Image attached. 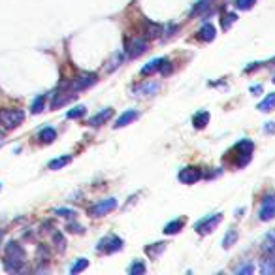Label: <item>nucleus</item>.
Instances as JSON below:
<instances>
[{
    "label": "nucleus",
    "mask_w": 275,
    "mask_h": 275,
    "mask_svg": "<svg viewBox=\"0 0 275 275\" xmlns=\"http://www.w3.org/2000/svg\"><path fill=\"white\" fill-rule=\"evenodd\" d=\"M222 222V213H213V215H208V217L200 219L198 222L194 224V230L200 236H208L213 230H217V226Z\"/></svg>",
    "instance_id": "7"
},
{
    "label": "nucleus",
    "mask_w": 275,
    "mask_h": 275,
    "mask_svg": "<svg viewBox=\"0 0 275 275\" xmlns=\"http://www.w3.org/2000/svg\"><path fill=\"white\" fill-rule=\"evenodd\" d=\"M159 91H161V83L159 81H142V83L132 87L134 96H138V98H151Z\"/></svg>",
    "instance_id": "9"
},
{
    "label": "nucleus",
    "mask_w": 275,
    "mask_h": 275,
    "mask_svg": "<svg viewBox=\"0 0 275 275\" xmlns=\"http://www.w3.org/2000/svg\"><path fill=\"white\" fill-rule=\"evenodd\" d=\"M87 115V108L85 106H76V108H72L70 111L66 113L68 119H81V117H85Z\"/></svg>",
    "instance_id": "31"
},
{
    "label": "nucleus",
    "mask_w": 275,
    "mask_h": 275,
    "mask_svg": "<svg viewBox=\"0 0 275 275\" xmlns=\"http://www.w3.org/2000/svg\"><path fill=\"white\" fill-rule=\"evenodd\" d=\"M262 253H264L266 258L275 256V230L266 234L264 241H262Z\"/></svg>",
    "instance_id": "18"
},
{
    "label": "nucleus",
    "mask_w": 275,
    "mask_h": 275,
    "mask_svg": "<svg viewBox=\"0 0 275 275\" xmlns=\"http://www.w3.org/2000/svg\"><path fill=\"white\" fill-rule=\"evenodd\" d=\"M183 226H185V222L181 220V219H175V220H171V222H168L166 226H164V234L166 236H175V234H179L181 230H183Z\"/></svg>",
    "instance_id": "24"
},
{
    "label": "nucleus",
    "mask_w": 275,
    "mask_h": 275,
    "mask_svg": "<svg viewBox=\"0 0 275 275\" xmlns=\"http://www.w3.org/2000/svg\"><path fill=\"white\" fill-rule=\"evenodd\" d=\"M145 264H143L142 260H134L132 262V266L128 268V274L130 275H142V274H145Z\"/></svg>",
    "instance_id": "33"
},
{
    "label": "nucleus",
    "mask_w": 275,
    "mask_h": 275,
    "mask_svg": "<svg viewBox=\"0 0 275 275\" xmlns=\"http://www.w3.org/2000/svg\"><path fill=\"white\" fill-rule=\"evenodd\" d=\"M270 62H272V64H275V57H274V58H272V60H270Z\"/></svg>",
    "instance_id": "42"
},
{
    "label": "nucleus",
    "mask_w": 275,
    "mask_h": 275,
    "mask_svg": "<svg viewBox=\"0 0 275 275\" xmlns=\"http://www.w3.org/2000/svg\"><path fill=\"white\" fill-rule=\"evenodd\" d=\"M25 121V111L23 110H13V108H6V110H0V126L4 130H13L17 128L21 123Z\"/></svg>",
    "instance_id": "2"
},
{
    "label": "nucleus",
    "mask_w": 275,
    "mask_h": 275,
    "mask_svg": "<svg viewBox=\"0 0 275 275\" xmlns=\"http://www.w3.org/2000/svg\"><path fill=\"white\" fill-rule=\"evenodd\" d=\"M124 247V241L115 234H108L96 243V253L100 255H115Z\"/></svg>",
    "instance_id": "3"
},
{
    "label": "nucleus",
    "mask_w": 275,
    "mask_h": 275,
    "mask_svg": "<svg viewBox=\"0 0 275 275\" xmlns=\"http://www.w3.org/2000/svg\"><path fill=\"white\" fill-rule=\"evenodd\" d=\"M87 268H89V260H87V258H77L76 262H74V266L70 268V274L76 275V274H79V272H85Z\"/></svg>",
    "instance_id": "30"
},
{
    "label": "nucleus",
    "mask_w": 275,
    "mask_h": 275,
    "mask_svg": "<svg viewBox=\"0 0 275 275\" xmlns=\"http://www.w3.org/2000/svg\"><path fill=\"white\" fill-rule=\"evenodd\" d=\"M164 251H166V241H159V243H151V245L145 247V253H147V256H151L153 260H157Z\"/></svg>",
    "instance_id": "22"
},
{
    "label": "nucleus",
    "mask_w": 275,
    "mask_h": 275,
    "mask_svg": "<svg viewBox=\"0 0 275 275\" xmlns=\"http://www.w3.org/2000/svg\"><path fill=\"white\" fill-rule=\"evenodd\" d=\"M162 60H164V57H159V58H151L145 66H142V70H140V74L142 76H151V74H155V72H159L162 66Z\"/></svg>",
    "instance_id": "19"
},
{
    "label": "nucleus",
    "mask_w": 275,
    "mask_h": 275,
    "mask_svg": "<svg viewBox=\"0 0 275 275\" xmlns=\"http://www.w3.org/2000/svg\"><path fill=\"white\" fill-rule=\"evenodd\" d=\"M66 230L74 232V234H83V226H79V224H74V222H70V224L66 226Z\"/></svg>",
    "instance_id": "38"
},
{
    "label": "nucleus",
    "mask_w": 275,
    "mask_h": 275,
    "mask_svg": "<svg viewBox=\"0 0 275 275\" xmlns=\"http://www.w3.org/2000/svg\"><path fill=\"white\" fill-rule=\"evenodd\" d=\"M237 241V230L236 228H230L226 232V236L222 239V249H230Z\"/></svg>",
    "instance_id": "29"
},
{
    "label": "nucleus",
    "mask_w": 275,
    "mask_h": 275,
    "mask_svg": "<svg viewBox=\"0 0 275 275\" xmlns=\"http://www.w3.org/2000/svg\"><path fill=\"white\" fill-rule=\"evenodd\" d=\"M256 110H258V111H262V113H270V111H274L275 110V93L266 95L264 98H262V102L256 106Z\"/></svg>",
    "instance_id": "20"
},
{
    "label": "nucleus",
    "mask_w": 275,
    "mask_h": 275,
    "mask_svg": "<svg viewBox=\"0 0 275 275\" xmlns=\"http://www.w3.org/2000/svg\"><path fill=\"white\" fill-rule=\"evenodd\" d=\"M138 117H140V113H138L136 110H126L124 113H121L119 117H117L113 128H117V130H119V128H124V126H128L130 123H134Z\"/></svg>",
    "instance_id": "16"
},
{
    "label": "nucleus",
    "mask_w": 275,
    "mask_h": 275,
    "mask_svg": "<svg viewBox=\"0 0 275 275\" xmlns=\"http://www.w3.org/2000/svg\"><path fill=\"white\" fill-rule=\"evenodd\" d=\"M96 81H98V76H96L95 72H79L66 87L72 93H79V91H85L89 87H93Z\"/></svg>",
    "instance_id": "5"
},
{
    "label": "nucleus",
    "mask_w": 275,
    "mask_h": 275,
    "mask_svg": "<svg viewBox=\"0 0 275 275\" xmlns=\"http://www.w3.org/2000/svg\"><path fill=\"white\" fill-rule=\"evenodd\" d=\"M123 60H124V57L121 53H113V57L110 58L108 64H106V72H108V74H110V72H115L117 68L123 64Z\"/></svg>",
    "instance_id": "26"
},
{
    "label": "nucleus",
    "mask_w": 275,
    "mask_h": 275,
    "mask_svg": "<svg viewBox=\"0 0 275 275\" xmlns=\"http://www.w3.org/2000/svg\"><path fill=\"white\" fill-rule=\"evenodd\" d=\"M72 162V155H62V157H58V159H53V161L48 164L49 170H62L64 166H68Z\"/></svg>",
    "instance_id": "25"
},
{
    "label": "nucleus",
    "mask_w": 275,
    "mask_h": 275,
    "mask_svg": "<svg viewBox=\"0 0 275 275\" xmlns=\"http://www.w3.org/2000/svg\"><path fill=\"white\" fill-rule=\"evenodd\" d=\"M264 130H266V134H274V132H275V123H274V121H270V123H266Z\"/></svg>",
    "instance_id": "39"
},
{
    "label": "nucleus",
    "mask_w": 275,
    "mask_h": 275,
    "mask_svg": "<svg viewBox=\"0 0 275 275\" xmlns=\"http://www.w3.org/2000/svg\"><path fill=\"white\" fill-rule=\"evenodd\" d=\"M272 81H274V83H275V76H274V79H272Z\"/></svg>",
    "instance_id": "43"
},
{
    "label": "nucleus",
    "mask_w": 275,
    "mask_h": 275,
    "mask_svg": "<svg viewBox=\"0 0 275 275\" xmlns=\"http://www.w3.org/2000/svg\"><path fill=\"white\" fill-rule=\"evenodd\" d=\"M256 4V0H234V6H236V10H241V11H249L253 10Z\"/></svg>",
    "instance_id": "32"
},
{
    "label": "nucleus",
    "mask_w": 275,
    "mask_h": 275,
    "mask_svg": "<svg viewBox=\"0 0 275 275\" xmlns=\"http://www.w3.org/2000/svg\"><path fill=\"white\" fill-rule=\"evenodd\" d=\"M162 34V25L159 23H153L149 19H143V38L155 40Z\"/></svg>",
    "instance_id": "15"
},
{
    "label": "nucleus",
    "mask_w": 275,
    "mask_h": 275,
    "mask_svg": "<svg viewBox=\"0 0 275 275\" xmlns=\"http://www.w3.org/2000/svg\"><path fill=\"white\" fill-rule=\"evenodd\" d=\"M0 190H2V183H0Z\"/></svg>",
    "instance_id": "44"
},
{
    "label": "nucleus",
    "mask_w": 275,
    "mask_h": 275,
    "mask_svg": "<svg viewBox=\"0 0 275 275\" xmlns=\"http://www.w3.org/2000/svg\"><path fill=\"white\" fill-rule=\"evenodd\" d=\"M53 243L57 245L58 251H64V245H66V241H64V236H62L60 232H55V234H53Z\"/></svg>",
    "instance_id": "35"
},
{
    "label": "nucleus",
    "mask_w": 275,
    "mask_h": 275,
    "mask_svg": "<svg viewBox=\"0 0 275 275\" xmlns=\"http://www.w3.org/2000/svg\"><path fill=\"white\" fill-rule=\"evenodd\" d=\"M76 96H77L76 93H72L66 85L62 87V89H57L55 95H53V100H51V110H58V108L66 106L68 102L76 100Z\"/></svg>",
    "instance_id": "10"
},
{
    "label": "nucleus",
    "mask_w": 275,
    "mask_h": 275,
    "mask_svg": "<svg viewBox=\"0 0 275 275\" xmlns=\"http://www.w3.org/2000/svg\"><path fill=\"white\" fill-rule=\"evenodd\" d=\"M38 140L42 143H53L55 140H57V130H55L53 126H46V128L40 130Z\"/></svg>",
    "instance_id": "23"
},
{
    "label": "nucleus",
    "mask_w": 275,
    "mask_h": 275,
    "mask_svg": "<svg viewBox=\"0 0 275 275\" xmlns=\"http://www.w3.org/2000/svg\"><path fill=\"white\" fill-rule=\"evenodd\" d=\"M209 111H206V110H202V111H198V113H194V117H192V124H194V128L196 130H202V128H206L209 124Z\"/></svg>",
    "instance_id": "21"
},
{
    "label": "nucleus",
    "mask_w": 275,
    "mask_h": 275,
    "mask_svg": "<svg viewBox=\"0 0 275 275\" xmlns=\"http://www.w3.org/2000/svg\"><path fill=\"white\" fill-rule=\"evenodd\" d=\"M149 49V44H147V38H130L124 42V57L126 58H138L140 55H143L145 51Z\"/></svg>",
    "instance_id": "6"
},
{
    "label": "nucleus",
    "mask_w": 275,
    "mask_h": 275,
    "mask_svg": "<svg viewBox=\"0 0 275 275\" xmlns=\"http://www.w3.org/2000/svg\"><path fill=\"white\" fill-rule=\"evenodd\" d=\"M253 151H255V143L251 140H241L234 145V153H236V166L237 168H245L247 164L253 159Z\"/></svg>",
    "instance_id": "4"
},
{
    "label": "nucleus",
    "mask_w": 275,
    "mask_h": 275,
    "mask_svg": "<svg viewBox=\"0 0 275 275\" xmlns=\"http://www.w3.org/2000/svg\"><path fill=\"white\" fill-rule=\"evenodd\" d=\"M198 38L202 40V42H213V40L217 38V29L211 25V23H204L202 27H200L198 30Z\"/></svg>",
    "instance_id": "17"
},
{
    "label": "nucleus",
    "mask_w": 275,
    "mask_h": 275,
    "mask_svg": "<svg viewBox=\"0 0 275 275\" xmlns=\"http://www.w3.org/2000/svg\"><path fill=\"white\" fill-rule=\"evenodd\" d=\"M215 10V0H198L194 4V8L190 11V19H196V17H209L211 11Z\"/></svg>",
    "instance_id": "11"
},
{
    "label": "nucleus",
    "mask_w": 275,
    "mask_h": 275,
    "mask_svg": "<svg viewBox=\"0 0 275 275\" xmlns=\"http://www.w3.org/2000/svg\"><path fill=\"white\" fill-rule=\"evenodd\" d=\"M159 72H161L162 76H168V74H171V62L166 57H164V60H162V66H161Z\"/></svg>",
    "instance_id": "36"
},
{
    "label": "nucleus",
    "mask_w": 275,
    "mask_h": 275,
    "mask_svg": "<svg viewBox=\"0 0 275 275\" xmlns=\"http://www.w3.org/2000/svg\"><path fill=\"white\" fill-rule=\"evenodd\" d=\"M111 117H113V108H106L100 113H96L95 117H91V119L87 121V124H89L91 128H98V126H102V124L108 123Z\"/></svg>",
    "instance_id": "14"
},
{
    "label": "nucleus",
    "mask_w": 275,
    "mask_h": 275,
    "mask_svg": "<svg viewBox=\"0 0 275 275\" xmlns=\"http://www.w3.org/2000/svg\"><path fill=\"white\" fill-rule=\"evenodd\" d=\"M27 262V255L25 249L17 243V241H10L6 245V256H4V268L10 274H17L23 270V266Z\"/></svg>",
    "instance_id": "1"
},
{
    "label": "nucleus",
    "mask_w": 275,
    "mask_h": 275,
    "mask_svg": "<svg viewBox=\"0 0 275 275\" xmlns=\"http://www.w3.org/2000/svg\"><path fill=\"white\" fill-rule=\"evenodd\" d=\"M115 208H117V200L106 198V200H102V202L95 204L93 208L89 209V215H91V217H104L110 211H113Z\"/></svg>",
    "instance_id": "12"
},
{
    "label": "nucleus",
    "mask_w": 275,
    "mask_h": 275,
    "mask_svg": "<svg viewBox=\"0 0 275 275\" xmlns=\"http://www.w3.org/2000/svg\"><path fill=\"white\" fill-rule=\"evenodd\" d=\"M237 21V15L234 11H224L222 13V19H220V25H222V30H228L234 23Z\"/></svg>",
    "instance_id": "28"
},
{
    "label": "nucleus",
    "mask_w": 275,
    "mask_h": 275,
    "mask_svg": "<svg viewBox=\"0 0 275 275\" xmlns=\"http://www.w3.org/2000/svg\"><path fill=\"white\" fill-rule=\"evenodd\" d=\"M258 219L262 222H270L275 219V192H266L262 198V206L258 211Z\"/></svg>",
    "instance_id": "8"
},
{
    "label": "nucleus",
    "mask_w": 275,
    "mask_h": 275,
    "mask_svg": "<svg viewBox=\"0 0 275 275\" xmlns=\"http://www.w3.org/2000/svg\"><path fill=\"white\" fill-rule=\"evenodd\" d=\"M2 239H4V230H0V243H2Z\"/></svg>",
    "instance_id": "41"
},
{
    "label": "nucleus",
    "mask_w": 275,
    "mask_h": 275,
    "mask_svg": "<svg viewBox=\"0 0 275 275\" xmlns=\"http://www.w3.org/2000/svg\"><path fill=\"white\" fill-rule=\"evenodd\" d=\"M253 270H255V268H253V264H243L241 266V268H237V272L236 274L237 275H249V274H253Z\"/></svg>",
    "instance_id": "37"
},
{
    "label": "nucleus",
    "mask_w": 275,
    "mask_h": 275,
    "mask_svg": "<svg viewBox=\"0 0 275 275\" xmlns=\"http://www.w3.org/2000/svg\"><path fill=\"white\" fill-rule=\"evenodd\" d=\"M260 91H262V85H253L251 87V93H255V95L256 93H260Z\"/></svg>",
    "instance_id": "40"
},
{
    "label": "nucleus",
    "mask_w": 275,
    "mask_h": 275,
    "mask_svg": "<svg viewBox=\"0 0 275 275\" xmlns=\"http://www.w3.org/2000/svg\"><path fill=\"white\" fill-rule=\"evenodd\" d=\"M55 215H58V217H64V219H74L76 217V211H74V209L58 208V209H55Z\"/></svg>",
    "instance_id": "34"
},
{
    "label": "nucleus",
    "mask_w": 275,
    "mask_h": 275,
    "mask_svg": "<svg viewBox=\"0 0 275 275\" xmlns=\"http://www.w3.org/2000/svg\"><path fill=\"white\" fill-rule=\"evenodd\" d=\"M46 95H40V96H36L34 98V102H32V106H30V111L34 115H38V113H42L44 110H46Z\"/></svg>",
    "instance_id": "27"
},
{
    "label": "nucleus",
    "mask_w": 275,
    "mask_h": 275,
    "mask_svg": "<svg viewBox=\"0 0 275 275\" xmlns=\"http://www.w3.org/2000/svg\"><path fill=\"white\" fill-rule=\"evenodd\" d=\"M204 177V173L200 168L196 166H187V168H183L179 171V175H177V179L183 183V185H194V183H198L200 179Z\"/></svg>",
    "instance_id": "13"
}]
</instances>
